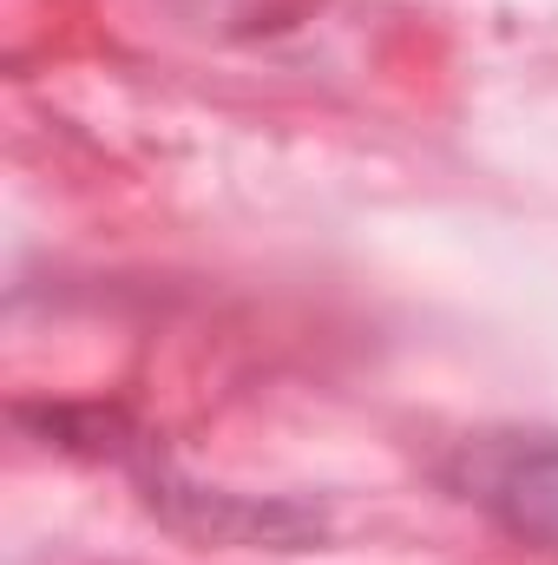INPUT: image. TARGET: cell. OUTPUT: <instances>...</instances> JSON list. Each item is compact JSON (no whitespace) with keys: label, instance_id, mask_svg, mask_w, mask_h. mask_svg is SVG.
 Listing matches in <instances>:
<instances>
[{"label":"cell","instance_id":"1","mask_svg":"<svg viewBox=\"0 0 558 565\" xmlns=\"http://www.w3.org/2000/svg\"><path fill=\"white\" fill-rule=\"evenodd\" d=\"M466 487L500 526H513L519 540L558 553V434L486 440L466 460Z\"/></svg>","mask_w":558,"mask_h":565}]
</instances>
